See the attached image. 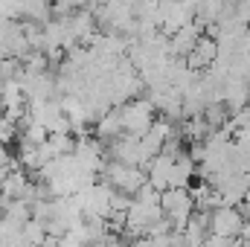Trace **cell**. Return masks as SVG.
I'll list each match as a JSON object with an SVG mask.
<instances>
[{
	"instance_id": "8",
	"label": "cell",
	"mask_w": 250,
	"mask_h": 247,
	"mask_svg": "<svg viewBox=\"0 0 250 247\" xmlns=\"http://www.w3.org/2000/svg\"><path fill=\"white\" fill-rule=\"evenodd\" d=\"M236 12V6L230 3V0H198V6H195V21H201V23H207V26H215V23H221L227 15H233Z\"/></svg>"
},
{
	"instance_id": "11",
	"label": "cell",
	"mask_w": 250,
	"mask_h": 247,
	"mask_svg": "<svg viewBox=\"0 0 250 247\" xmlns=\"http://www.w3.org/2000/svg\"><path fill=\"white\" fill-rule=\"evenodd\" d=\"M15 140H21V123L12 120L9 114H0V145H12Z\"/></svg>"
},
{
	"instance_id": "2",
	"label": "cell",
	"mask_w": 250,
	"mask_h": 247,
	"mask_svg": "<svg viewBox=\"0 0 250 247\" xmlns=\"http://www.w3.org/2000/svg\"><path fill=\"white\" fill-rule=\"evenodd\" d=\"M102 178L114 186L117 192H125V195H131V198L148 184V172H146L143 166H128V163H117V160H108Z\"/></svg>"
},
{
	"instance_id": "7",
	"label": "cell",
	"mask_w": 250,
	"mask_h": 247,
	"mask_svg": "<svg viewBox=\"0 0 250 247\" xmlns=\"http://www.w3.org/2000/svg\"><path fill=\"white\" fill-rule=\"evenodd\" d=\"M218 59V41L215 38H209L207 32L198 38V44H195V50L187 56V64L189 70H195V73H204V70H209L212 64Z\"/></svg>"
},
{
	"instance_id": "10",
	"label": "cell",
	"mask_w": 250,
	"mask_h": 247,
	"mask_svg": "<svg viewBox=\"0 0 250 247\" xmlns=\"http://www.w3.org/2000/svg\"><path fill=\"white\" fill-rule=\"evenodd\" d=\"M125 128H123V117H120V108H111L108 114H102L99 120H96V137L99 140H117V137H123Z\"/></svg>"
},
{
	"instance_id": "1",
	"label": "cell",
	"mask_w": 250,
	"mask_h": 247,
	"mask_svg": "<svg viewBox=\"0 0 250 247\" xmlns=\"http://www.w3.org/2000/svg\"><path fill=\"white\" fill-rule=\"evenodd\" d=\"M160 206H163V215L172 221V227L181 233L187 227V221L195 212V198H192V189L187 186H169L160 192Z\"/></svg>"
},
{
	"instance_id": "6",
	"label": "cell",
	"mask_w": 250,
	"mask_h": 247,
	"mask_svg": "<svg viewBox=\"0 0 250 247\" xmlns=\"http://www.w3.org/2000/svg\"><path fill=\"white\" fill-rule=\"evenodd\" d=\"M201 35H204V23H201V21H192L187 26H181L175 35H169V56L187 59L189 53L195 50V44H198Z\"/></svg>"
},
{
	"instance_id": "5",
	"label": "cell",
	"mask_w": 250,
	"mask_h": 247,
	"mask_svg": "<svg viewBox=\"0 0 250 247\" xmlns=\"http://www.w3.org/2000/svg\"><path fill=\"white\" fill-rule=\"evenodd\" d=\"M108 157L117 160V163H128V166H143V169H148V163H151L143 154L140 137H134V134H123V137L111 140L108 143Z\"/></svg>"
},
{
	"instance_id": "3",
	"label": "cell",
	"mask_w": 250,
	"mask_h": 247,
	"mask_svg": "<svg viewBox=\"0 0 250 247\" xmlns=\"http://www.w3.org/2000/svg\"><path fill=\"white\" fill-rule=\"evenodd\" d=\"M120 117H123L125 134L143 137L157 120V108L151 105V99H131V102L120 105Z\"/></svg>"
},
{
	"instance_id": "9",
	"label": "cell",
	"mask_w": 250,
	"mask_h": 247,
	"mask_svg": "<svg viewBox=\"0 0 250 247\" xmlns=\"http://www.w3.org/2000/svg\"><path fill=\"white\" fill-rule=\"evenodd\" d=\"M148 184L154 186V189H169L172 186V172H175V157L172 154H166V151H160L157 157H151V163H148Z\"/></svg>"
},
{
	"instance_id": "4",
	"label": "cell",
	"mask_w": 250,
	"mask_h": 247,
	"mask_svg": "<svg viewBox=\"0 0 250 247\" xmlns=\"http://www.w3.org/2000/svg\"><path fill=\"white\" fill-rule=\"evenodd\" d=\"M242 230H245V215L239 206H215L209 212V233L212 236H221V239H242Z\"/></svg>"
}]
</instances>
